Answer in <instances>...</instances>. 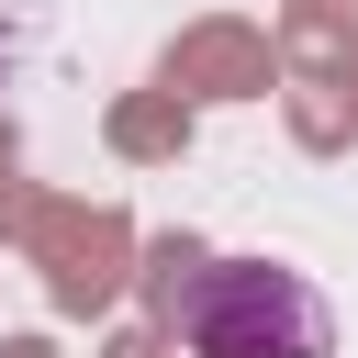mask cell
<instances>
[{"instance_id": "obj_1", "label": "cell", "mask_w": 358, "mask_h": 358, "mask_svg": "<svg viewBox=\"0 0 358 358\" xmlns=\"http://www.w3.org/2000/svg\"><path fill=\"white\" fill-rule=\"evenodd\" d=\"M190 347L201 358H336V313L302 268H268V257H224L190 280L179 302Z\"/></svg>"}]
</instances>
